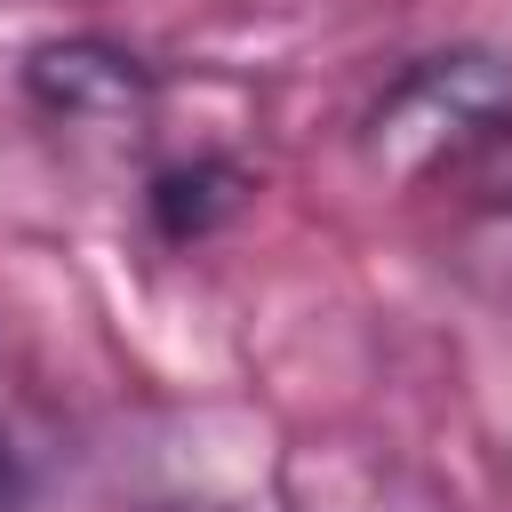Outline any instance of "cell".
<instances>
[{
	"label": "cell",
	"instance_id": "cell-1",
	"mask_svg": "<svg viewBox=\"0 0 512 512\" xmlns=\"http://www.w3.org/2000/svg\"><path fill=\"white\" fill-rule=\"evenodd\" d=\"M512 136V64L496 48H440L384 80V96L360 112L368 168L424 184L448 176Z\"/></svg>",
	"mask_w": 512,
	"mask_h": 512
},
{
	"label": "cell",
	"instance_id": "cell-2",
	"mask_svg": "<svg viewBox=\"0 0 512 512\" xmlns=\"http://www.w3.org/2000/svg\"><path fill=\"white\" fill-rule=\"evenodd\" d=\"M24 96L40 120L80 128V136H144L152 128V80L128 48L104 40H48L24 56Z\"/></svg>",
	"mask_w": 512,
	"mask_h": 512
},
{
	"label": "cell",
	"instance_id": "cell-3",
	"mask_svg": "<svg viewBox=\"0 0 512 512\" xmlns=\"http://www.w3.org/2000/svg\"><path fill=\"white\" fill-rule=\"evenodd\" d=\"M232 200H240V176L224 160H184V168L152 176V216H160L168 240H200Z\"/></svg>",
	"mask_w": 512,
	"mask_h": 512
},
{
	"label": "cell",
	"instance_id": "cell-4",
	"mask_svg": "<svg viewBox=\"0 0 512 512\" xmlns=\"http://www.w3.org/2000/svg\"><path fill=\"white\" fill-rule=\"evenodd\" d=\"M16 504H24V464H16V440L0 424V512H16Z\"/></svg>",
	"mask_w": 512,
	"mask_h": 512
}]
</instances>
